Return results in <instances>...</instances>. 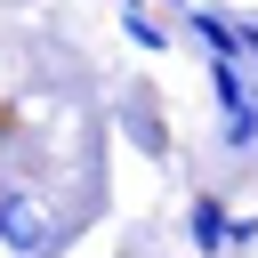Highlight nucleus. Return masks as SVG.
<instances>
[{
	"instance_id": "f257e3e1",
	"label": "nucleus",
	"mask_w": 258,
	"mask_h": 258,
	"mask_svg": "<svg viewBox=\"0 0 258 258\" xmlns=\"http://www.w3.org/2000/svg\"><path fill=\"white\" fill-rule=\"evenodd\" d=\"M0 242L24 250V258H48V250H56V226L40 218V202H32L24 185H0Z\"/></svg>"
},
{
	"instance_id": "f03ea898",
	"label": "nucleus",
	"mask_w": 258,
	"mask_h": 258,
	"mask_svg": "<svg viewBox=\"0 0 258 258\" xmlns=\"http://www.w3.org/2000/svg\"><path fill=\"white\" fill-rule=\"evenodd\" d=\"M185 242H194V258H226L234 218H226V202H218V194H194V202H185Z\"/></svg>"
},
{
	"instance_id": "7ed1b4c3",
	"label": "nucleus",
	"mask_w": 258,
	"mask_h": 258,
	"mask_svg": "<svg viewBox=\"0 0 258 258\" xmlns=\"http://www.w3.org/2000/svg\"><path fill=\"white\" fill-rule=\"evenodd\" d=\"M210 97H218V113L250 105V73H242V56H210Z\"/></svg>"
},
{
	"instance_id": "20e7f679",
	"label": "nucleus",
	"mask_w": 258,
	"mask_h": 258,
	"mask_svg": "<svg viewBox=\"0 0 258 258\" xmlns=\"http://www.w3.org/2000/svg\"><path fill=\"white\" fill-rule=\"evenodd\" d=\"M218 145H226V153H258V97L234 105V113L218 121Z\"/></svg>"
},
{
	"instance_id": "39448f33",
	"label": "nucleus",
	"mask_w": 258,
	"mask_h": 258,
	"mask_svg": "<svg viewBox=\"0 0 258 258\" xmlns=\"http://www.w3.org/2000/svg\"><path fill=\"white\" fill-rule=\"evenodd\" d=\"M121 32H129V40H137V48H161V24H153V16H145V8H129V16H121Z\"/></svg>"
},
{
	"instance_id": "423d86ee",
	"label": "nucleus",
	"mask_w": 258,
	"mask_h": 258,
	"mask_svg": "<svg viewBox=\"0 0 258 258\" xmlns=\"http://www.w3.org/2000/svg\"><path fill=\"white\" fill-rule=\"evenodd\" d=\"M129 137H137V145H145V153H169V137H161V129H153V113H129Z\"/></svg>"
},
{
	"instance_id": "0eeeda50",
	"label": "nucleus",
	"mask_w": 258,
	"mask_h": 258,
	"mask_svg": "<svg viewBox=\"0 0 258 258\" xmlns=\"http://www.w3.org/2000/svg\"><path fill=\"white\" fill-rule=\"evenodd\" d=\"M234 56L258 64V16H234Z\"/></svg>"
}]
</instances>
